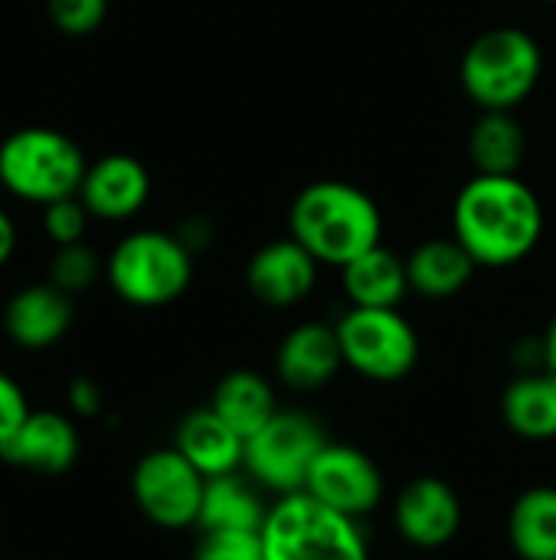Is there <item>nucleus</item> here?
<instances>
[{"label": "nucleus", "instance_id": "nucleus-1", "mask_svg": "<svg viewBox=\"0 0 556 560\" xmlns=\"http://www.w3.org/2000/svg\"><path fill=\"white\" fill-rule=\"evenodd\" d=\"M452 236L472 253L478 269L518 266L544 236V203L521 174H475L456 194Z\"/></svg>", "mask_w": 556, "mask_h": 560}, {"label": "nucleus", "instance_id": "nucleus-2", "mask_svg": "<svg viewBox=\"0 0 556 560\" xmlns=\"http://www.w3.org/2000/svg\"><path fill=\"white\" fill-rule=\"evenodd\" d=\"M288 236L321 266L344 269L360 253L380 246L383 217L377 200L347 180H315L288 207Z\"/></svg>", "mask_w": 556, "mask_h": 560}, {"label": "nucleus", "instance_id": "nucleus-3", "mask_svg": "<svg viewBox=\"0 0 556 560\" xmlns=\"http://www.w3.org/2000/svg\"><path fill=\"white\" fill-rule=\"evenodd\" d=\"M544 75V49L521 26L478 33L459 62V82L478 112H518Z\"/></svg>", "mask_w": 556, "mask_h": 560}, {"label": "nucleus", "instance_id": "nucleus-4", "mask_svg": "<svg viewBox=\"0 0 556 560\" xmlns=\"http://www.w3.org/2000/svg\"><path fill=\"white\" fill-rule=\"evenodd\" d=\"M88 161L82 148L43 125L16 128L0 141V184L23 203L49 207L66 197H79Z\"/></svg>", "mask_w": 556, "mask_h": 560}, {"label": "nucleus", "instance_id": "nucleus-5", "mask_svg": "<svg viewBox=\"0 0 556 560\" xmlns=\"http://www.w3.org/2000/svg\"><path fill=\"white\" fill-rule=\"evenodd\" d=\"M265 560H370L357 518L308 492L282 495L262 525Z\"/></svg>", "mask_w": 556, "mask_h": 560}, {"label": "nucleus", "instance_id": "nucleus-6", "mask_svg": "<svg viewBox=\"0 0 556 560\" xmlns=\"http://www.w3.org/2000/svg\"><path fill=\"white\" fill-rule=\"evenodd\" d=\"M111 292L134 308H161L177 302L193 282V253L177 233L134 230L105 259Z\"/></svg>", "mask_w": 556, "mask_h": 560}, {"label": "nucleus", "instance_id": "nucleus-7", "mask_svg": "<svg viewBox=\"0 0 556 560\" xmlns=\"http://www.w3.org/2000/svg\"><path fill=\"white\" fill-rule=\"evenodd\" d=\"M344 364L367 381H403L419 361V335L400 308H347L334 325Z\"/></svg>", "mask_w": 556, "mask_h": 560}, {"label": "nucleus", "instance_id": "nucleus-8", "mask_svg": "<svg viewBox=\"0 0 556 560\" xmlns=\"http://www.w3.org/2000/svg\"><path fill=\"white\" fill-rule=\"evenodd\" d=\"M324 446L328 440L315 417L301 410H279L259 433L246 440L242 466L259 486L279 495H295L305 492L308 472Z\"/></svg>", "mask_w": 556, "mask_h": 560}, {"label": "nucleus", "instance_id": "nucleus-9", "mask_svg": "<svg viewBox=\"0 0 556 560\" xmlns=\"http://www.w3.org/2000/svg\"><path fill=\"white\" fill-rule=\"evenodd\" d=\"M206 476L190 466L180 450H154L141 456L131 472V495L147 522L157 528H190L200 518Z\"/></svg>", "mask_w": 556, "mask_h": 560}, {"label": "nucleus", "instance_id": "nucleus-10", "mask_svg": "<svg viewBox=\"0 0 556 560\" xmlns=\"http://www.w3.org/2000/svg\"><path fill=\"white\" fill-rule=\"evenodd\" d=\"M305 492L351 518H360L380 505L383 476L364 450L328 443L308 472Z\"/></svg>", "mask_w": 556, "mask_h": 560}, {"label": "nucleus", "instance_id": "nucleus-11", "mask_svg": "<svg viewBox=\"0 0 556 560\" xmlns=\"http://www.w3.org/2000/svg\"><path fill=\"white\" fill-rule=\"evenodd\" d=\"M321 262L292 236L259 246L246 266V285L252 299L269 308H292L305 302L318 285Z\"/></svg>", "mask_w": 556, "mask_h": 560}, {"label": "nucleus", "instance_id": "nucleus-12", "mask_svg": "<svg viewBox=\"0 0 556 560\" xmlns=\"http://www.w3.org/2000/svg\"><path fill=\"white\" fill-rule=\"evenodd\" d=\"M393 522H397L400 535L406 538V545L433 551L456 538V532L462 525V502L446 479L419 476L403 486V492L397 499Z\"/></svg>", "mask_w": 556, "mask_h": 560}, {"label": "nucleus", "instance_id": "nucleus-13", "mask_svg": "<svg viewBox=\"0 0 556 560\" xmlns=\"http://www.w3.org/2000/svg\"><path fill=\"white\" fill-rule=\"evenodd\" d=\"M0 459L26 472L59 476L79 459V430L59 410H29L0 446Z\"/></svg>", "mask_w": 556, "mask_h": 560}, {"label": "nucleus", "instance_id": "nucleus-14", "mask_svg": "<svg viewBox=\"0 0 556 560\" xmlns=\"http://www.w3.org/2000/svg\"><path fill=\"white\" fill-rule=\"evenodd\" d=\"M151 197V174L134 154H105L95 164H88L79 200L95 220L105 223H121L131 220L144 210Z\"/></svg>", "mask_w": 556, "mask_h": 560}, {"label": "nucleus", "instance_id": "nucleus-15", "mask_svg": "<svg viewBox=\"0 0 556 560\" xmlns=\"http://www.w3.org/2000/svg\"><path fill=\"white\" fill-rule=\"evenodd\" d=\"M75 322L72 295L52 282H36L10 295L3 308V331L16 348L46 351L59 345Z\"/></svg>", "mask_w": 556, "mask_h": 560}, {"label": "nucleus", "instance_id": "nucleus-16", "mask_svg": "<svg viewBox=\"0 0 556 560\" xmlns=\"http://www.w3.org/2000/svg\"><path fill=\"white\" fill-rule=\"evenodd\" d=\"M344 368V351L334 325L324 322H301L295 325L275 354L279 381L292 390H321L334 381V374Z\"/></svg>", "mask_w": 556, "mask_h": 560}, {"label": "nucleus", "instance_id": "nucleus-17", "mask_svg": "<svg viewBox=\"0 0 556 560\" xmlns=\"http://www.w3.org/2000/svg\"><path fill=\"white\" fill-rule=\"evenodd\" d=\"M174 450H180L197 472L213 479V476L239 472L246 456V440L213 407H203L180 420L174 433Z\"/></svg>", "mask_w": 556, "mask_h": 560}, {"label": "nucleus", "instance_id": "nucleus-18", "mask_svg": "<svg viewBox=\"0 0 556 560\" xmlns=\"http://www.w3.org/2000/svg\"><path fill=\"white\" fill-rule=\"evenodd\" d=\"M341 285L354 308H400V302L413 292L406 259L383 243L351 259L341 269Z\"/></svg>", "mask_w": 556, "mask_h": 560}, {"label": "nucleus", "instance_id": "nucleus-19", "mask_svg": "<svg viewBox=\"0 0 556 560\" xmlns=\"http://www.w3.org/2000/svg\"><path fill=\"white\" fill-rule=\"evenodd\" d=\"M478 262L472 259V253L456 240V236H433L423 240L410 256H406V272H410V289L423 299H452L459 295L472 276H475Z\"/></svg>", "mask_w": 556, "mask_h": 560}, {"label": "nucleus", "instance_id": "nucleus-20", "mask_svg": "<svg viewBox=\"0 0 556 560\" xmlns=\"http://www.w3.org/2000/svg\"><path fill=\"white\" fill-rule=\"evenodd\" d=\"M475 174L511 177L528 158V131L514 112H478L465 141Z\"/></svg>", "mask_w": 556, "mask_h": 560}, {"label": "nucleus", "instance_id": "nucleus-21", "mask_svg": "<svg viewBox=\"0 0 556 560\" xmlns=\"http://www.w3.org/2000/svg\"><path fill=\"white\" fill-rule=\"evenodd\" d=\"M505 423L534 443L554 440L556 436V374L541 368L514 377L501 397Z\"/></svg>", "mask_w": 556, "mask_h": 560}, {"label": "nucleus", "instance_id": "nucleus-22", "mask_svg": "<svg viewBox=\"0 0 556 560\" xmlns=\"http://www.w3.org/2000/svg\"><path fill=\"white\" fill-rule=\"evenodd\" d=\"M265 509L256 495V489L239 479V472L213 476L203 489V505L197 528L200 532H262Z\"/></svg>", "mask_w": 556, "mask_h": 560}, {"label": "nucleus", "instance_id": "nucleus-23", "mask_svg": "<svg viewBox=\"0 0 556 560\" xmlns=\"http://www.w3.org/2000/svg\"><path fill=\"white\" fill-rule=\"evenodd\" d=\"M242 440H249L252 433H259L275 413V394L272 384L256 374V371H229L216 390H213V404H210Z\"/></svg>", "mask_w": 556, "mask_h": 560}, {"label": "nucleus", "instance_id": "nucleus-24", "mask_svg": "<svg viewBox=\"0 0 556 560\" xmlns=\"http://www.w3.org/2000/svg\"><path fill=\"white\" fill-rule=\"evenodd\" d=\"M508 538L521 560H556V489L537 486L518 495Z\"/></svg>", "mask_w": 556, "mask_h": 560}, {"label": "nucleus", "instance_id": "nucleus-25", "mask_svg": "<svg viewBox=\"0 0 556 560\" xmlns=\"http://www.w3.org/2000/svg\"><path fill=\"white\" fill-rule=\"evenodd\" d=\"M105 272L98 253L85 243H69V246H56V256L49 262V282L59 285L69 295L88 292L98 276Z\"/></svg>", "mask_w": 556, "mask_h": 560}, {"label": "nucleus", "instance_id": "nucleus-26", "mask_svg": "<svg viewBox=\"0 0 556 560\" xmlns=\"http://www.w3.org/2000/svg\"><path fill=\"white\" fill-rule=\"evenodd\" d=\"M46 13L59 33L92 36L108 16V0H46Z\"/></svg>", "mask_w": 556, "mask_h": 560}, {"label": "nucleus", "instance_id": "nucleus-27", "mask_svg": "<svg viewBox=\"0 0 556 560\" xmlns=\"http://www.w3.org/2000/svg\"><path fill=\"white\" fill-rule=\"evenodd\" d=\"M193 560H265L262 532H203Z\"/></svg>", "mask_w": 556, "mask_h": 560}, {"label": "nucleus", "instance_id": "nucleus-28", "mask_svg": "<svg viewBox=\"0 0 556 560\" xmlns=\"http://www.w3.org/2000/svg\"><path fill=\"white\" fill-rule=\"evenodd\" d=\"M88 220H92V213L85 210V203L79 197H66V200L43 207V230L56 246L85 243Z\"/></svg>", "mask_w": 556, "mask_h": 560}, {"label": "nucleus", "instance_id": "nucleus-29", "mask_svg": "<svg viewBox=\"0 0 556 560\" xmlns=\"http://www.w3.org/2000/svg\"><path fill=\"white\" fill-rule=\"evenodd\" d=\"M26 413H29V404H26L23 387L7 371H0V446L26 420Z\"/></svg>", "mask_w": 556, "mask_h": 560}, {"label": "nucleus", "instance_id": "nucleus-30", "mask_svg": "<svg viewBox=\"0 0 556 560\" xmlns=\"http://www.w3.org/2000/svg\"><path fill=\"white\" fill-rule=\"evenodd\" d=\"M66 400H69V410H72L75 417H98V413H102V404H105L102 387H98L92 377H75V381H69Z\"/></svg>", "mask_w": 556, "mask_h": 560}, {"label": "nucleus", "instance_id": "nucleus-31", "mask_svg": "<svg viewBox=\"0 0 556 560\" xmlns=\"http://www.w3.org/2000/svg\"><path fill=\"white\" fill-rule=\"evenodd\" d=\"M177 236H180V243H184L190 253H197V249H206V246L213 243V226H210L206 220L193 217V220H187V223L177 230Z\"/></svg>", "mask_w": 556, "mask_h": 560}, {"label": "nucleus", "instance_id": "nucleus-32", "mask_svg": "<svg viewBox=\"0 0 556 560\" xmlns=\"http://www.w3.org/2000/svg\"><path fill=\"white\" fill-rule=\"evenodd\" d=\"M13 249H16V223L10 220L7 210H0V266L10 262Z\"/></svg>", "mask_w": 556, "mask_h": 560}, {"label": "nucleus", "instance_id": "nucleus-33", "mask_svg": "<svg viewBox=\"0 0 556 560\" xmlns=\"http://www.w3.org/2000/svg\"><path fill=\"white\" fill-rule=\"evenodd\" d=\"M541 348H544V368L556 374V315L551 318V325H547V331L541 338Z\"/></svg>", "mask_w": 556, "mask_h": 560}, {"label": "nucleus", "instance_id": "nucleus-34", "mask_svg": "<svg viewBox=\"0 0 556 560\" xmlns=\"http://www.w3.org/2000/svg\"><path fill=\"white\" fill-rule=\"evenodd\" d=\"M541 3H556V0H541Z\"/></svg>", "mask_w": 556, "mask_h": 560}]
</instances>
